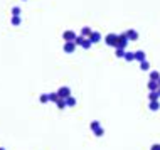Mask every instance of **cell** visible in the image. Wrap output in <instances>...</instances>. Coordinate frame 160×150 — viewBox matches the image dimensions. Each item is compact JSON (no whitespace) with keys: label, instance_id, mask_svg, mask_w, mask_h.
<instances>
[{"label":"cell","instance_id":"13","mask_svg":"<svg viewBox=\"0 0 160 150\" xmlns=\"http://www.w3.org/2000/svg\"><path fill=\"white\" fill-rule=\"evenodd\" d=\"M159 91H150V95H148V100L150 101H159Z\"/></svg>","mask_w":160,"mask_h":150},{"label":"cell","instance_id":"29","mask_svg":"<svg viewBox=\"0 0 160 150\" xmlns=\"http://www.w3.org/2000/svg\"><path fill=\"white\" fill-rule=\"evenodd\" d=\"M159 96H160V88H159Z\"/></svg>","mask_w":160,"mask_h":150},{"label":"cell","instance_id":"16","mask_svg":"<svg viewBox=\"0 0 160 150\" xmlns=\"http://www.w3.org/2000/svg\"><path fill=\"white\" fill-rule=\"evenodd\" d=\"M39 100H40V103H49V101H51V98H49V93H42Z\"/></svg>","mask_w":160,"mask_h":150},{"label":"cell","instance_id":"12","mask_svg":"<svg viewBox=\"0 0 160 150\" xmlns=\"http://www.w3.org/2000/svg\"><path fill=\"white\" fill-rule=\"evenodd\" d=\"M148 108L152 110V111H159V110H160V101H150Z\"/></svg>","mask_w":160,"mask_h":150},{"label":"cell","instance_id":"18","mask_svg":"<svg viewBox=\"0 0 160 150\" xmlns=\"http://www.w3.org/2000/svg\"><path fill=\"white\" fill-rule=\"evenodd\" d=\"M66 105H67V106H74V105H76V98H74V96L66 98Z\"/></svg>","mask_w":160,"mask_h":150},{"label":"cell","instance_id":"1","mask_svg":"<svg viewBox=\"0 0 160 150\" xmlns=\"http://www.w3.org/2000/svg\"><path fill=\"white\" fill-rule=\"evenodd\" d=\"M118 37H120V34L111 32V34H108L106 37H105V42H106L108 46H111V47L116 49V46H118Z\"/></svg>","mask_w":160,"mask_h":150},{"label":"cell","instance_id":"25","mask_svg":"<svg viewBox=\"0 0 160 150\" xmlns=\"http://www.w3.org/2000/svg\"><path fill=\"white\" fill-rule=\"evenodd\" d=\"M20 7H12V15H20Z\"/></svg>","mask_w":160,"mask_h":150},{"label":"cell","instance_id":"30","mask_svg":"<svg viewBox=\"0 0 160 150\" xmlns=\"http://www.w3.org/2000/svg\"><path fill=\"white\" fill-rule=\"evenodd\" d=\"M159 86H160V79H159Z\"/></svg>","mask_w":160,"mask_h":150},{"label":"cell","instance_id":"26","mask_svg":"<svg viewBox=\"0 0 160 150\" xmlns=\"http://www.w3.org/2000/svg\"><path fill=\"white\" fill-rule=\"evenodd\" d=\"M94 135H96V137H101V135H105V130H103V128H98V130H96V132H94Z\"/></svg>","mask_w":160,"mask_h":150},{"label":"cell","instance_id":"19","mask_svg":"<svg viewBox=\"0 0 160 150\" xmlns=\"http://www.w3.org/2000/svg\"><path fill=\"white\" fill-rule=\"evenodd\" d=\"M140 69H142V71H148V69H150V64H148V61L140 62Z\"/></svg>","mask_w":160,"mask_h":150},{"label":"cell","instance_id":"22","mask_svg":"<svg viewBox=\"0 0 160 150\" xmlns=\"http://www.w3.org/2000/svg\"><path fill=\"white\" fill-rule=\"evenodd\" d=\"M56 105H57V108H59V110H64L67 106V105H66V100H59Z\"/></svg>","mask_w":160,"mask_h":150},{"label":"cell","instance_id":"14","mask_svg":"<svg viewBox=\"0 0 160 150\" xmlns=\"http://www.w3.org/2000/svg\"><path fill=\"white\" fill-rule=\"evenodd\" d=\"M89 128L93 130V132H96V130H98V128H101L100 122H98V120H94V122H91V123H89Z\"/></svg>","mask_w":160,"mask_h":150},{"label":"cell","instance_id":"6","mask_svg":"<svg viewBox=\"0 0 160 150\" xmlns=\"http://www.w3.org/2000/svg\"><path fill=\"white\" fill-rule=\"evenodd\" d=\"M125 34H127L128 41H137V39H138V32H137L135 29H128Z\"/></svg>","mask_w":160,"mask_h":150},{"label":"cell","instance_id":"24","mask_svg":"<svg viewBox=\"0 0 160 150\" xmlns=\"http://www.w3.org/2000/svg\"><path fill=\"white\" fill-rule=\"evenodd\" d=\"M115 54H116V57H125V51H123V49H116Z\"/></svg>","mask_w":160,"mask_h":150},{"label":"cell","instance_id":"8","mask_svg":"<svg viewBox=\"0 0 160 150\" xmlns=\"http://www.w3.org/2000/svg\"><path fill=\"white\" fill-rule=\"evenodd\" d=\"M89 41H91V44L100 42V41H101V34H100V32H94V30H93V34H91V37H89Z\"/></svg>","mask_w":160,"mask_h":150},{"label":"cell","instance_id":"21","mask_svg":"<svg viewBox=\"0 0 160 150\" xmlns=\"http://www.w3.org/2000/svg\"><path fill=\"white\" fill-rule=\"evenodd\" d=\"M123 59H127V61H133L135 59V52H125V57Z\"/></svg>","mask_w":160,"mask_h":150},{"label":"cell","instance_id":"27","mask_svg":"<svg viewBox=\"0 0 160 150\" xmlns=\"http://www.w3.org/2000/svg\"><path fill=\"white\" fill-rule=\"evenodd\" d=\"M150 150H160V143H154V145L150 147Z\"/></svg>","mask_w":160,"mask_h":150},{"label":"cell","instance_id":"7","mask_svg":"<svg viewBox=\"0 0 160 150\" xmlns=\"http://www.w3.org/2000/svg\"><path fill=\"white\" fill-rule=\"evenodd\" d=\"M91 34H93V30H91V27H83L81 29V35H83V37H86V39H89V37H91Z\"/></svg>","mask_w":160,"mask_h":150},{"label":"cell","instance_id":"5","mask_svg":"<svg viewBox=\"0 0 160 150\" xmlns=\"http://www.w3.org/2000/svg\"><path fill=\"white\" fill-rule=\"evenodd\" d=\"M62 49H64V52H67V54H73L74 49H76V44L74 42H64Z\"/></svg>","mask_w":160,"mask_h":150},{"label":"cell","instance_id":"28","mask_svg":"<svg viewBox=\"0 0 160 150\" xmlns=\"http://www.w3.org/2000/svg\"><path fill=\"white\" fill-rule=\"evenodd\" d=\"M0 150H5V149H4V147H0Z\"/></svg>","mask_w":160,"mask_h":150},{"label":"cell","instance_id":"20","mask_svg":"<svg viewBox=\"0 0 160 150\" xmlns=\"http://www.w3.org/2000/svg\"><path fill=\"white\" fill-rule=\"evenodd\" d=\"M81 47H83V49H89V47H91V41H89V39H84L83 44H81Z\"/></svg>","mask_w":160,"mask_h":150},{"label":"cell","instance_id":"10","mask_svg":"<svg viewBox=\"0 0 160 150\" xmlns=\"http://www.w3.org/2000/svg\"><path fill=\"white\" fill-rule=\"evenodd\" d=\"M135 59L140 61V62L147 61V59H145V52H143V51H135Z\"/></svg>","mask_w":160,"mask_h":150},{"label":"cell","instance_id":"9","mask_svg":"<svg viewBox=\"0 0 160 150\" xmlns=\"http://www.w3.org/2000/svg\"><path fill=\"white\" fill-rule=\"evenodd\" d=\"M148 89H150V91H159V81H152V79H150V81H148Z\"/></svg>","mask_w":160,"mask_h":150},{"label":"cell","instance_id":"11","mask_svg":"<svg viewBox=\"0 0 160 150\" xmlns=\"http://www.w3.org/2000/svg\"><path fill=\"white\" fill-rule=\"evenodd\" d=\"M20 22H22V17L20 15H12V19H10V24L12 25H20Z\"/></svg>","mask_w":160,"mask_h":150},{"label":"cell","instance_id":"23","mask_svg":"<svg viewBox=\"0 0 160 150\" xmlns=\"http://www.w3.org/2000/svg\"><path fill=\"white\" fill-rule=\"evenodd\" d=\"M84 39H86V37H83V35H78V37H76V41H74V44H76V46H81V44H83V41H84Z\"/></svg>","mask_w":160,"mask_h":150},{"label":"cell","instance_id":"4","mask_svg":"<svg viewBox=\"0 0 160 150\" xmlns=\"http://www.w3.org/2000/svg\"><path fill=\"white\" fill-rule=\"evenodd\" d=\"M57 95L61 96V100H66V98L71 96V89L67 88V86H61V88L57 89Z\"/></svg>","mask_w":160,"mask_h":150},{"label":"cell","instance_id":"2","mask_svg":"<svg viewBox=\"0 0 160 150\" xmlns=\"http://www.w3.org/2000/svg\"><path fill=\"white\" fill-rule=\"evenodd\" d=\"M76 37H78V34H76L74 30H64V32H62V39H64V42H74L76 41Z\"/></svg>","mask_w":160,"mask_h":150},{"label":"cell","instance_id":"15","mask_svg":"<svg viewBox=\"0 0 160 150\" xmlns=\"http://www.w3.org/2000/svg\"><path fill=\"white\" fill-rule=\"evenodd\" d=\"M150 79H152V81H159L160 79L159 71H150Z\"/></svg>","mask_w":160,"mask_h":150},{"label":"cell","instance_id":"17","mask_svg":"<svg viewBox=\"0 0 160 150\" xmlns=\"http://www.w3.org/2000/svg\"><path fill=\"white\" fill-rule=\"evenodd\" d=\"M49 98H51V101H54V103H57L61 100V96L57 95V91H56V93H51V95H49Z\"/></svg>","mask_w":160,"mask_h":150},{"label":"cell","instance_id":"3","mask_svg":"<svg viewBox=\"0 0 160 150\" xmlns=\"http://www.w3.org/2000/svg\"><path fill=\"white\" fill-rule=\"evenodd\" d=\"M128 37H127V34H120V37H118V46H116V49H127V46H128Z\"/></svg>","mask_w":160,"mask_h":150}]
</instances>
